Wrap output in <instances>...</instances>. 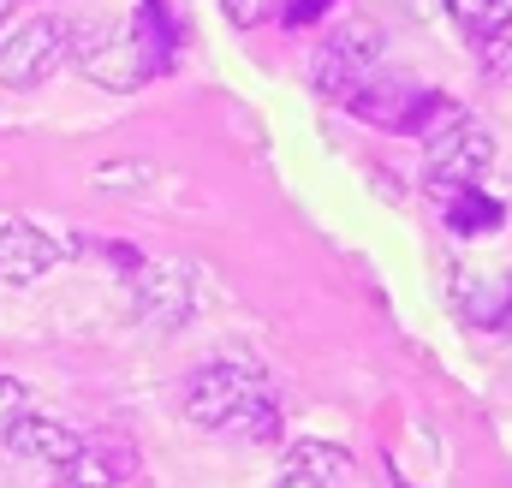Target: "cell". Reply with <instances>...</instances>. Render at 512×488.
I'll return each instance as SVG.
<instances>
[{"label":"cell","mask_w":512,"mask_h":488,"mask_svg":"<svg viewBox=\"0 0 512 488\" xmlns=\"http://www.w3.org/2000/svg\"><path fill=\"white\" fill-rule=\"evenodd\" d=\"M185 417L209 435H233L256 447L280 435V399L268 393L262 369L239 364V358H215L185 381Z\"/></svg>","instance_id":"obj_1"},{"label":"cell","mask_w":512,"mask_h":488,"mask_svg":"<svg viewBox=\"0 0 512 488\" xmlns=\"http://www.w3.org/2000/svg\"><path fill=\"white\" fill-rule=\"evenodd\" d=\"M346 108L364 125H376V131H405V137H429L435 125H447L459 114V102H447L441 90H417L399 72H370V84Z\"/></svg>","instance_id":"obj_2"},{"label":"cell","mask_w":512,"mask_h":488,"mask_svg":"<svg viewBox=\"0 0 512 488\" xmlns=\"http://www.w3.org/2000/svg\"><path fill=\"white\" fill-rule=\"evenodd\" d=\"M66 60H78L84 78L102 90H143L155 72H167V60L137 30H96V24H72Z\"/></svg>","instance_id":"obj_3"},{"label":"cell","mask_w":512,"mask_h":488,"mask_svg":"<svg viewBox=\"0 0 512 488\" xmlns=\"http://www.w3.org/2000/svg\"><path fill=\"white\" fill-rule=\"evenodd\" d=\"M382 24L376 18H346V24H334V36L316 48V60H310V84L328 96V102H352L364 84H370V72H382Z\"/></svg>","instance_id":"obj_4"},{"label":"cell","mask_w":512,"mask_h":488,"mask_svg":"<svg viewBox=\"0 0 512 488\" xmlns=\"http://www.w3.org/2000/svg\"><path fill=\"white\" fill-rule=\"evenodd\" d=\"M72 48V24L60 18H18L0 30V84L6 90H36Z\"/></svg>","instance_id":"obj_5"},{"label":"cell","mask_w":512,"mask_h":488,"mask_svg":"<svg viewBox=\"0 0 512 488\" xmlns=\"http://www.w3.org/2000/svg\"><path fill=\"white\" fill-rule=\"evenodd\" d=\"M423 143H429V185L435 191L477 185L489 173V161H495V137H489L483 120H471V108H459L447 125H435Z\"/></svg>","instance_id":"obj_6"},{"label":"cell","mask_w":512,"mask_h":488,"mask_svg":"<svg viewBox=\"0 0 512 488\" xmlns=\"http://www.w3.org/2000/svg\"><path fill=\"white\" fill-rule=\"evenodd\" d=\"M131 292H137L143 328H155V334H173L197 316V268L191 262H143L131 274Z\"/></svg>","instance_id":"obj_7"},{"label":"cell","mask_w":512,"mask_h":488,"mask_svg":"<svg viewBox=\"0 0 512 488\" xmlns=\"http://www.w3.org/2000/svg\"><path fill=\"white\" fill-rule=\"evenodd\" d=\"M72 244H60L54 233H42L36 221H0V280L6 286H30L42 274H54L66 262Z\"/></svg>","instance_id":"obj_8"},{"label":"cell","mask_w":512,"mask_h":488,"mask_svg":"<svg viewBox=\"0 0 512 488\" xmlns=\"http://www.w3.org/2000/svg\"><path fill=\"white\" fill-rule=\"evenodd\" d=\"M352 483V453L334 441H292L280 459L274 488H346Z\"/></svg>","instance_id":"obj_9"},{"label":"cell","mask_w":512,"mask_h":488,"mask_svg":"<svg viewBox=\"0 0 512 488\" xmlns=\"http://www.w3.org/2000/svg\"><path fill=\"white\" fill-rule=\"evenodd\" d=\"M6 447L18 453V459H30V465H54V471H66L72 459H78V447H84V435H72L66 423H48V417H18L12 429H6Z\"/></svg>","instance_id":"obj_10"},{"label":"cell","mask_w":512,"mask_h":488,"mask_svg":"<svg viewBox=\"0 0 512 488\" xmlns=\"http://www.w3.org/2000/svg\"><path fill=\"white\" fill-rule=\"evenodd\" d=\"M441 197V221L465 239H483V233H501L507 227V203L477 191V185H453V191H435Z\"/></svg>","instance_id":"obj_11"},{"label":"cell","mask_w":512,"mask_h":488,"mask_svg":"<svg viewBox=\"0 0 512 488\" xmlns=\"http://www.w3.org/2000/svg\"><path fill=\"white\" fill-rule=\"evenodd\" d=\"M131 471H137V459H131L126 441H84L78 459L60 477H66V488H114V483H126Z\"/></svg>","instance_id":"obj_12"},{"label":"cell","mask_w":512,"mask_h":488,"mask_svg":"<svg viewBox=\"0 0 512 488\" xmlns=\"http://www.w3.org/2000/svg\"><path fill=\"white\" fill-rule=\"evenodd\" d=\"M453 298L465 310V322L477 328H512V274L507 280H477L471 268L453 274Z\"/></svg>","instance_id":"obj_13"},{"label":"cell","mask_w":512,"mask_h":488,"mask_svg":"<svg viewBox=\"0 0 512 488\" xmlns=\"http://www.w3.org/2000/svg\"><path fill=\"white\" fill-rule=\"evenodd\" d=\"M453 24H465L471 36H501L512 24V0H447Z\"/></svg>","instance_id":"obj_14"},{"label":"cell","mask_w":512,"mask_h":488,"mask_svg":"<svg viewBox=\"0 0 512 488\" xmlns=\"http://www.w3.org/2000/svg\"><path fill=\"white\" fill-rule=\"evenodd\" d=\"M155 173H149V161H102L96 167V185L102 191H137V185H149Z\"/></svg>","instance_id":"obj_15"},{"label":"cell","mask_w":512,"mask_h":488,"mask_svg":"<svg viewBox=\"0 0 512 488\" xmlns=\"http://www.w3.org/2000/svg\"><path fill=\"white\" fill-rule=\"evenodd\" d=\"M221 12H227V24L256 30V24H268V18L280 12V0H221Z\"/></svg>","instance_id":"obj_16"},{"label":"cell","mask_w":512,"mask_h":488,"mask_svg":"<svg viewBox=\"0 0 512 488\" xmlns=\"http://www.w3.org/2000/svg\"><path fill=\"white\" fill-rule=\"evenodd\" d=\"M24 405H30V387H24V381H12V375H0V435L24 417Z\"/></svg>","instance_id":"obj_17"},{"label":"cell","mask_w":512,"mask_h":488,"mask_svg":"<svg viewBox=\"0 0 512 488\" xmlns=\"http://www.w3.org/2000/svg\"><path fill=\"white\" fill-rule=\"evenodd\" d=\"M340 0H286V12H280V24L286 30H304V24H316V18H328Z\"/></svg>","instance_id":"obj_18"},{"label":"cell","mask_w":512,"mask_h":488,"mask_svg":"<svg viewBox=\"0 0 512 488\" xmlns=\"http://www.w3.org/2000/svg\"><path fill=\"white\" fill-rule=\"evenodd\" d=\"M108 262H114L120 274H137V268H143V256H137L131 244H108Z\"/></svg>","instance_id":"obj_19"},{"label":"cell","mask_w":512,"mask_h":488,"mask_svg":"<svg viewBox=\"0 0 512 488\" xmlns=\"http://www.w3.org/2000/svg\"><path fill=\"white\" fill-rule=\"evenodd\" d=\"M6 6H12V0H0V12H6Z\"/></svg>","instance_id":"obj_20"}]
</instances>
